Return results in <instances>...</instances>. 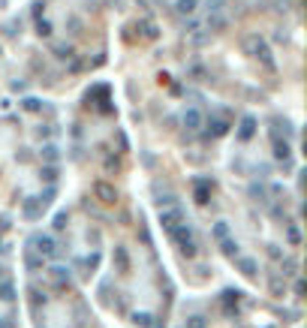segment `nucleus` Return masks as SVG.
Wrapping results in <instances>:
<instances>
[{
    "label": "nucleus",
    "mask_w": 307,
    "mask_h": 328,
    "mask_svg": "<svg viewBox=\"0 0 307 328\" xmlns=\"http://www.w3.org/2000/svg\"><path fill=\"white\" fill-rule=\"evenodd\" d=\"M241 48H244L250 58H256L268 72H277V64H274V58H271V48H268V42H265L259 33H247V36L241 39Z\"/></svg>",
    "instance_id": "f257e3e1"
},
{
    "label": "nucleus",
    "mask_w": 307,
    "mask_h": 328,
    "mask_svg": "<svg viewBox=\"0 0 307 328\" xmlns=\"http://www.w3.org/2000/svg\"><path fill=\"white\" fill-rule=\"evenodd\" d=\"M169 238L178 244V250H181L187 259H193V256H196V238H193V229H190L187 223H181L178 229H172Z\"/></svg>",
    "instance_id": "f03ea898"
},
{
    "label": "nucleus",
    "mask_w": 307,
    "mask_h": 328,
    "mask_svg": "<svg viewBox=\"0 0 307 328\" xmlns=\"http://www.w3.org/2000/svg\"><path fill=\"white\" fill-rule=\"evenodd\" d=\"M94 199H100L102 205H115L118 202V190H115V184H108V181H94Z\"/></svg>",
    "instance_id": "7ed1b4c3"
},
{
    "label": "nucleus",
    "mask_w": 307,
    "mask_h": 328,
    "mask_svg": "<svg viewBox=\"0 0 307 328\" xmlns=\"http://www.w3.org/2000/svg\"><path fill=\"white\" fill-rule=\"evenodd\" d=\"M31 244H34V250L42 256V259L54 256V250H58V244H54V238H51V235H34V238H31Z\"/></svg>",
    "instance_id": "20e7f679"
},
{
    "label": "nucleus",
    "mask_w": 307,
    "mask_h": 328,
    "mask_svg": "<svg viewBox=\"0 0 307 328\" xmlns=\"http://www.w3.org/2000/svg\"><path fill=\"white\" fill-rule=\"evenodd\" d=\"M160 223H163L166 232H172V229H178L181 223H187V220H184V211L181 208H166V211H160Z\"/></svg>",
    "instance_id": "39448f33"
},
{
    "label": "nucleus",
    "mask_w": 307,
    "mask_h": 328,
    "mask_svg": "<svg viewBox=\"0 0 307 328\" xmlns=\"http://www.w3.org/2000/svg\"><path fill=\"white\" fill-rule=\"evenodd\" d=\"M241 298H244L241 289H226V292H223V310H226V316H238Z\"/></svg>",
    "instance_id": "423d86ee"
},
{
    "label": "nucleus",
    "mask_w": 307,
    "mask_h": 328,
    "mask_svg": "<svg viewBox=\"0 0 307 328\" xmlns=\"http://www.w3.org/2000/svg\"><path fill=\"white\" fill-rule=\"evenodd\" d=\"M181 121H184V127H187V132H196L199 127H202V112H199V108H187Z\"/></svg>",
    "instance_id": "0eeeda50"
},
{
    "label": "nucleus",
    "mask_w": 307,
    "mask_h": 328,
    "mask_svg": "<svg viewBox=\"0 0 307 328\" xmlns=\"http://www.w3.org/2000/svg\"><path fill=\"white\" fill-rule=\"evenodd\" d=\"M205 24H208V33H220V31H226V28H229V18H226V15H220V12H211Z\"/></svg>",
    "instance_id": "6e6552de"
},
{
    "label": "nucleus",
    "mask_w": 307,
    "mask_h": 328,
    "mask_svg": "<svg viewBox=\"0 0 307 328\" xmlns=\"http://www.w3.org/2000/svg\"><path fill=\"white\" fill-rule=\"evenodd\" d=\"M111 262H115V268L121 271V274H127L130 271V256H127V247H115V256H111Z\"/></svg>",
    "instance_id": "1a4fd4ad"
},
{
    "label": "nucleus",
    "mask_w": 307,
    "mask_h": 328,
    "mask_svg": "<svg viewBox=\"0 0 307 328\" xmlns=\"http://www.w3.org/2000/svg\"><path fill=\"white\" fill-rule=\"evenodd\" d=\"M253 135H256V118H250V115H247V118H241L238 139H241V142H250Z\"/></svg>",
    "instance_id": "9d476101"
},
{
    "label": "nucleus",
    "mask_w": 307,
    "mask_h": 328,
    "mask_svg": "<svg viewBox=\"0 0 307 328\" xmlns=\"http://www.w3.org/2000/svg\"><path fill=\"white\" fill-rule=\"evenodd\" d=\"M211 190H214L211 181H196V202L199 205H208L211 202Z\"/></svg>",
    "instance_id": "9b49d317"
},
{
    "label": "nucleus",
    "mask_w": 307,
    "mask_h": 328,
    "mask_svg": "<svg viewBox=\"0 0 307 328\" xmlns=\"http://www.w3.org/2000/svg\"><path fill=\"white\" fill-rule=\"evenodd\" d=\"M226 132H229V124H226L223 118H211V121H208V135L220 139V135H226Z\"/></svg>",
    "instance_id": "f8f14e48"
},
{
    "label": "nucleus",
    "mask_w": 307,
    "mask_h": 328,
    "mask_svg": "<svg viewBox=\"0 0 307 328\" xmlns=\"http://www.w3.org/2000/svg\"><path fill=\"white\" fill-rule=\"evenodd\" d=\"M235 265H238V271L244 274V277H256V268H259V265H256V259L238 256V259H235Z\"/></svg>",
    "instance_id": "ddd939ff"
},
{
    "label": "nucleus",
    "mask_w": 307,
    "mask_h": 328,
    "mask_svg": "<svg viewBox=\"0 0 307 328\" xmlns=\"http://www.w3.org/2000/svg\"><path fill=\"white\" fill-rule=\"evenodd\" d=\"M21 214H24L27 220H36V217L42 214V205H39L36 199H24V205H21Z\"/></svg>",
    "instance_id": "4468645a"
},
{
    "label": "nucleus",
    "mask_w": 307,
    "mask_h": 328,
    "mask_svg": "<svg viewBox=\"0 0 307 328\" xmlns=\"http://www.w3.org/2000/svg\"><path fill=\"white\" fill-rule=\"evenodd\" d=\"M51 51H54V58H61V61L75 58V48H72L69 42H54V45H51Z\"/></svg>",
    "instance_id": "2eb2a0df"
},
{
    "label": "nucleus",
    "mask_w": 307,
    "mask_h": 328,
    "mask_svg": "<svg viewBox=\"0 0 307 328\" xmlns=\"http://www.w3.org/2000/svg\"><path fill=\"white\" fill-rule=\"evenodd\" d=\"M51 277H54V283L64 289V286H69V268L67 265H54L51 268Z\"/></svg>",
    "instance_id": "dca6fc26"
},
{
    "label": "nucleus",
    "mask_w": 307,
    "mask_h": 328,
    "mask_svg": "<svg viewBox=\"0 0 307 328\" xmlns=\"http://www.w3.org/2000/svg\"><path fill=\"white\" fill-rule=\"evenodd\" d=\"M220 250H223V256L238 259V241H235V238H223V241H220Z\"/></svg>",
    "instance_id": "f3484780"
},
{
    "label": "nucleus",
    "mask_w": 307,
    "mask_h": 328,
    "mask_svg": "<svg viewBox=\"0 0 307 328\" xmlns=\"http://www.w3.org/2000/svg\"><path fill=\"white\" fill-rule=\"evenodd\" d=\"M133 322L142 328H157V322H154V316L148 313V310H138V313H133Z\"/></svg>",
    "instance_id": "a211bd4d"
},
{
    "label": "nucleus",
    "mask_w": 307,
    "mask_h": 328,
    "mask_svg": "<svg viewBox=\"0 0 307 328\" xmlns=\"http://www.w3.org/2000/svg\"><path fill=\"white\" fill-rule=\"evenodd\" d=\"M0 301H6V304H9V301H15V286H12L9 280H3V283H0Z\"/></svg>",
    "instance_id": "6ab92c4d"
},
{
    "label": "nucleus",
    "mask_w": 307,
    "mask_h": 328,
    "mask_svg": "<svg viewBox=\"0 0 307 328\" xmlns=\"http://www.w3.org/2000/svg\"><path fill=\"white\" fill-rule=\"evenodd\" d=\"M295 268H298L295 259H289V256H283V259H280V274H283V277H292V274H295Z\"/></svg>",
    "instance_id": "aec40b11"
},
{
    "label": "nucleus",
    "mask_w": 307,
    "mask_h": 328,
    "mask_svg": "<svg viewBox=\"0 0 307 328\" xmlns=\"http://www.w3.org/2000/svg\"><path fill=\"white\" fill-rule=\"evenodd\" d=\"M274 157L277 160H289V145L280 142V139H274Z\"/></svg>",
    "instance_id": "412c9836"
},
{
    "label": "nucleus",
    "mask_w": 307,
    "mask_h": 328,
    "mask_svg": "<svg viewBox=\"0 0 307 328\" xmlns=\"http://www.w3.org/2000/svg\"><path fill=\"white\" fill-rule=\"evenodd\" d=\"M138 31H142V36H145V39H157V24H154V21H142V24H138Z\"/></svg>",
    "instance_id": "4be33fe9"
},
{
    "label": "nucleus",
    "mask_w": 307,
    "mask_h": 328,
    "mask_svg": "<svg viewBox=\"0 0 307 328\" xmlns=\"http://www.w3.org/2000/svg\"><path fill=\"white\" fill-rule=\"evenodd\" d=\"M271 295L274 298H283V295H286V283H283L280 277H271Z\"/></svg>",
    "instance_id": "5701e85b"
},
{
    "label": "nucleus",
    "mask_w": 307,
    "mask_h": 328,
    "mask_svg": "<svg viewBox=\"0 0 307 328\" xmlns=\"http://www.w3.org/2000/svg\"><path fill=\"white\" fill-rule=\"evenodd\" d=\"M286 238H289V244H292V247H298V244H301V232H298L295 223H292V226H286Z\"/></svg>",
    "instance_id": "b1692460"
},
{
    "label": "nucleus",
    "mask_w": 307,
    "mask_h": 328,
    "mask_svg": "<svg viewBox=\"0 0 307 328\" xmlns=\"http://www.w3.org/2000/svg\"><path fill=\"white\" fill-rule=\"evenodd\" d=\"M24 262H27V268H31V271H39V268H42V256H36V253H31V250H27V253H24Z\"/></svg>",
    "instance_id": "393cba45"
},
{
    "label": "nucleus",
    "mask_w": 307,
    "mask_h": 328,
    "mask_svg": "<svg viewBox=\"0 0 307 328\" xmlns=\"http://www.w3.org/2000/svg\"><path fill=\"white\" fill-rule=\"evenodd\" d=\"M175 9H178L181 15H190V12L196 9V0H178V3H175Z\"/></svg>",
    "instance_id": "a878e982"
},
{
    "label": "nucleus",
    "mask_w": 307,
    "mask_h": 328,
    "mask_svg": "<svg viewBox=\"0 0 307 328\" xmlns=\"http://www.w3.org/2000/svg\"><path fill=\"white\" fill-rule=\"evenodd\" d=\"M250 196L256 199V202H268V193H265V187H259V184H250Z\"/></svg>",
    "instance_id": "bb28decb"
},
{
    "label": "nucleus",
    "mask_w": 307,
    "mask_h": 328,
    "mask_svg": "<svg viewBox=\"0 0 307 328\" xmlns=\"http://www.w3.org/2000/svg\"><path fill=\"white\" fill-rule=\"evenodd\" d=\"M214 238H217V241L229 238V223H223V220H220V223H214Z\"/></svg>",
    "instance_id": "cd10ccee"
},
{
    "label": "nucleus",
    "mask_w": 307,
    "mask_h": 328,
    "mask_svg": "<svg viewBox=\"0 0 307 328\" xmlns=\"http://www.w3.org/2000/svg\"><path fill=\"white\" fill-rule=\"evenodd\" d=\"M36 33H39V36H51V24H48L45 18H36Z\"/></svg>",
    "instance_id": "c85d7f7f"
},
{
    "label": "nucleus",
    "mask_w": 307,
    "mask_h": 328,
    "mask_svg": "<svg viewBox=\"0 0 307 328\" xmlns=\"http://www.w3.org/2000/svg\"><path fill=\"white\" fill-rule=\"evenodd\" d=\"M42 157H45L48 163H54V160H58V145H45V148H42Z\"/></svg>",
    "instance_id": "c756f323"
},
{
    "label": "nucleus",
    "mask_w": 307,
    "mask_h": 328,
    "mask_svg": "<svg viewBox=\"0 0 307 328\" xmlns=\"http://www.w3.org/2000/svg\"><path fill=\"white\" fill-rule=\"evenodd\" d=\"M39 175H42V178H45L48 184H54V181H58V169H54V166H45V169H42Z\"/></svg>",
    "instance_id": "7c9ffc66"
},
{
    "label": "nucleus",
    "mask_w": 307,
    "mask_h": 328,
    "mask_svg": "<svg viewBox=\"0 0 307 328\" xmlns=\"http://www.w3.org/2000/svg\"><path fill=\"white\" fill-rule=\"evenodd\" d=\"M67 223H69L67 211H61V214H54V229H67Z\"/></svg>",
    "instance_id": "2f4dec72"
},
{
    "label": "nucleus",
    "mask_w": 307,
    "mask_h": 328,
    "mask_svg": "<svg viewBox=\"0 0 307 328\" xmlns=\"http://www.w3.org/2000/svg\"><path fill=\"white\" fill-rule=\"evenodd\" d=\"M187 328H208V322H205V316H190Z\"/></svg>",
    "instance_id": "473e14b6"
},
{
    "label": "nucleus",
    "mask_w": 307,
    "mask_h": 328,
    "mask_svg": "<svg viewBox=\"0 0 307 328\" xmlns=\"http://www.w3.org/2000/svg\"><path fill=\"white\" fill-rule=\"evenodd\" d=\"M105 172H121V160L118 157H105Z\"/></svg>",
    "instance_id": "72a5a7b5"
},
{
    "label": "nucleus",
    "mask_w": 307,
    "mask_h": 328,
    "mask_svg": "<svg viewBox=\"0 0 307 328\" xmlns=\"http://www.w3.org/2000/svg\"><path fill=\"white\" fill-rule=\"evenodd\" d=\"M24 108H27V112H39V108H42V102H39L36 97H27V99H24Z\"/></svg>",
    "instance_id": "f704fd0d"
},
{
    "label": "nucleus",
    "mask_w": 307,
    "mask_h": 328,
    "mask_svg": "<svg viewBox=\"0 0 307 328\" xmlns=\"http://www.w3.org/2000/svg\"><path fill=\"white\" fill-rule=\"evenodd\" d=\"M268 256H271V259H277V262L283 259V253H280V247H277V244H268Z\"/></svg>",
    "instance_id": "c9c22d12"
},
{
    "label": "nucleus",
    "mask_w": 307,
    "mask_h": 328,
    "mask_svg": "<svg viewBox=\"0 0 307 328\" xmlns=\"http://www.w3.org/2000/svg\"><path fill=\"white\" fill-rule=\"evenodd\" d=\"M223 3H226V0H208V9H211V12H220Z\"/></svg>",
    "instance_id": "e433bc0d"
},
{
    "label": "nucleus",
    "mask_w": 307,
    "mask_h": 328,
    "mask_svg": "<svg viewBox=\"0 0 307 328\" xmlns=\"http://www.w3.org/2000/svg\"><path fill=\"white\" fill-rule=\"evenodd\" d=\"M295 295H304V280H295Z\"/></svg>",
    "instance_id": "4c0bfd02"
},
{
    "label": "nucleus",
    "mask_w": 307,
    "mask_h": 328,
    "mask_svg": "<svg viewBox=\"0 0 307 328\" xmlns=\"http://www.w3.org/2000/svg\"><path fill=\"white\" fill-rule=\"evenodd\" d=\"M0 328H12V319H6V316H0Z\"/></svg>",
    "instance_id": "58836bf2"
}]
</instances>
